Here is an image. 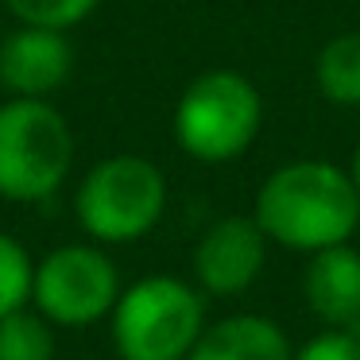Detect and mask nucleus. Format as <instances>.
I'll return each mask as SVG.
<instances>
[{
	"mask_svg": "<svg viewBox=\"0 0 360 360\" xmlns=\"http://www.w3.org/2000/svg\"><path fill=\"white\" fill-rule=\"evenodd\" d=\"M252 217L271 244L310 256L356 233L360 194L349 171L321 159H298L264 179Z\"/></svg>",
	"mask_w": 360,
	"mask_h": 360,
	"instance_id": "nucleus-1",
	"label": "nucleus"
},
{
	"mask_svg": "<svg viewBox=\"0 0 360 360\" xmlns=\"http://www.w3.org/2000/svg\"><path fill=\"white\" fill-rule=\"evenodd\" d=\"M205 329V298L179 275H143L120 287L109 314L120 360H186Z\"/></svg>",
	"mask_w": 360,
	"mask_h": 360,
	"instance_id": "nucleus-2",
	"label": "nucleus"
},
{
	"mask_svg": "<svg viewBox=\"0 0 360 360\" xmlns=\"http://www.w3.org/2000/svg\"><path fill=\"white\" fill-rule=\"evenodd\" d=\"M74 167L70 120L47 97L0 101V198L16 205L47 202Z\"/></svg>",
	"mask_w": 360,
	"mask_h": 360,
	"instance_id": "nucleus-3",
	"label": "nucleus"
},
{
	"mask_svg": "<svg viewBox=\"0 0 360 360\" xmlns=\"http://www.w3.org/2000/svg\"><path fill=\"white\" fill-rule=\"evenodd\" d=\"M167 174L151 159L120 151L86 171L74 190V217L94 244H132L163 221Z\"/></svg>",
	"mask_w": 360,
	"mask_h": 360,
	"instance_id": "nucleus-4",
	"label": "nucleus"
},
{
	"mask_svg": "<svg viewBox=\"0 0 360 360\" xmlns=\"http://www.w3.org/2000/svg\"><path fill=\"white\" fill-rule=\"evenodd\" d=\"M264 124V97L236 70H205L182 89L174 105V143L194 163H233L256 143Z\"/></svg>",
	"mask_w": 360,
	"mask_h": 360,
	"instance_id": "nucleus-5",
	"label": "nucleus"
},
{
	"mask_svg": "<svg viewBox=\"0 0 360 360\" xmlns=\"http://www.w3.org/2000/svg\"><path fill=\"white\" fill-rule=\"evenodd\" d=\"M120 298V271L105 248L58 244L35 264L32 306L63 329H86L112 314Z\"/></svg>",
	"mask_w": 360,
	"mask_h": 360,
	"instance_id": "nucleus-6",
	"label": "nucleus"
},
{
	"mask_svg": "<svg viewBox=\"0 0 360 360\" xmlns=\"http://www.w3.org/2000/svg\"><path fill=\"white\" fill-rule=\"evenodd\" d=\"M267 236L256 225V217H221L202 233V240L194 244V287L202 295L233 298L244 295L252 283L259 279L267 264Z\"/></svg>",
	"mask_w": 360,
	"mask_h": 360,
	"instance_id": "nucleus-7",
	"label": "nucleus"
},
{
	"mask_svg": "<svg viewBox=\"0 0 360 360\" xmlns=\"http://www.w3.org/2000/svg\"><path fill=\"white\" fill-rule=\"evenodd\" d=\"M74 74V43L55 27L20 24L0 39V89L8 97H55Z\"/></svg>",
	"mask_w": 360,
	"mask_h": 360,
	"instance_id": "nucleus-8",
	"label": "nucleus"
},
{
	"mask_svg": "<svg viewBox=\"0 0 360 360\" xmlns=\"http://www.w3.org/2000/svg\"><path fill=\"white\" fill-rule=\"evenodd\" d=\"M302 295L326 329L360 333V252L349 240L310 252Z\"/></svg>",
	"mask_w": 360,
	"mask_h": 360,
	"instance_id": "nucleus-9",
	"label": "nucleus"
},
{
	"mask_svg": "<svg viewBox=\"0 0 360 360\" xmlns=\"http://www.w3.org/2000/svg\"><path fill=\"white\" fill-rule=\"evenodd\" d=\"M290 337L259 314H229L202 329L186 360H290Z\"/></svg>",
	"mask_w": 360,
	"mask_h": 360,
	"instance_id": "nucleus-10",
	"label": "nucleus"
},
{
	"mask_svg": "<svg viewBox=\"0 0 360 360\" xmlns=\"http://www.w3.org/2000/svg\"><path fill=\"white\" fill-rule=\"evenodd\" d=\"M314 82L333 105H360V32H341L318 51Z\"/></svg>",
	"mask_w": 360,
	"mask_h": 360,
	"instance_id": "nucleus-11",
	"label": "nucleus"
},
{
	"mask_svg": "<svg viewBox=\"0 0 360 360\" xmlns=\"http://www.w3.org/2000/svg\"><path fill=\"white\" fill-rule=\"evenodd\" d=\"M55 326L32 302L0 318V360H55Z\"/></svg>",
	"mask_w": 360,
	"mask_h": 360,
	"instance_id": "nucleus-12",
	"label": "nucleus"
},
{
	"mask_svg": "<svg viewBox=\"0 0 360 360\" xmlns=\"http://www.w3.org/2000/svg\"><path fill=\"white\" fill-rule=\"evenodd\" d=\"M35 259L12 233H0V318L32 302Z\"/></svg>",
	"mask_w": 360,
	"mask_h": 360,
	"instance_id": "nucleus-13",
	"label": "nucleus"
},
{
	"mask_svg": "<svg viewBox=\"0 0 360 360\" xmlns=\"http://www.w3.org/2000/svg\"><path fill=\"white\" fill-rule=\"evenodd\" d=\"M101 0H4V8L20 20V24L35 27H55V32H70L82 20L97 12Z\"/></svg>",
	"mask_w": 360,
	"mask_h": 360,
	"instance_id": "nucleus-14",
	"label": "nucleus"
},
{
	"mask_svg": "<svg viewBox=\"0 0 360 360\" xmlns=\"http://www.w3.org/2000/svg\"><path fill=\"white\" fill-rule=\"evenodd\" d=\"M290 360H360V333H352V329H321Z\"/></svg>",
	"mask_w": 360,
	"mask_h": 360,
	"instance_id": "nucleus-15",
	"label": "nucleus"
},
{
	"mask_svg": "<svg viewBox=\"0 0 360 360\" xmlns=\"http://www.w3.org/2000/svg\"><path fill=\"white\" fill-rule=\"evenodd\" d=\"M349 174H352V182H356V194H360V143H356V151H352V167H349Z\"/></svg>",
	"mask_w": 360,
	"mask_h": 360,
	"instance_id": "nucleus-16",
	"label": "nucleus"
}]
</instances>
